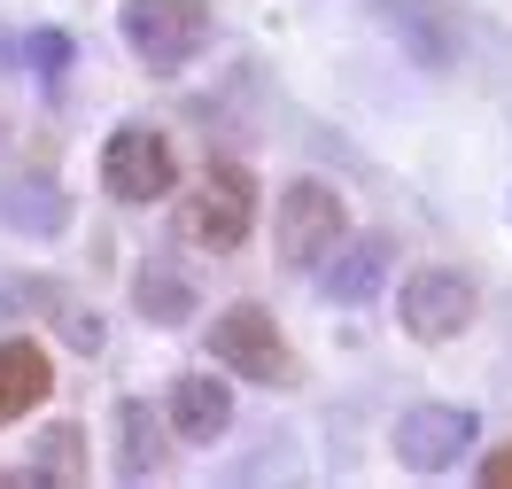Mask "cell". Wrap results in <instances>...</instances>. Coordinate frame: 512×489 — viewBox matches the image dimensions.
<instances>
[{
  "mask_svg": "<svg viewBox=\"0 0 512 489\" xmlns=\"http://www.w3.org/2000/svg\"><path fill=\"white\" fill-rule=\"evenodd\" d=\"M249 226H256V179H249L233 156H210V171H202L194 202H179V233H187L194 249L233 257V249L249 241Z\"/></svg>",
  "mask_w": 512,
  "mask_h": 489,
  "instance_id": "6da1fadb",
  "label": "cell"
},
{
  "mask_svg": "<svg viewBox=\"0 0 512 489\" xmlns=\"http://www.w3.org/2000/svg\"><path fill=\"white\" fill-rule=\"evenodd\" d=\"M125 47L140 63L171 78V70H187L202 47H210V0H125Z\"/></svg>",
  "mask_w": 512,
  "mask_h": 489,
  "instance_id": "7a4b0ae2",
  "label": "cell"
},
{
  "mask_svg": "<svg viewBox=\"0 0 512 489\" xmlns=\"http://www.w3.org/2000/svg\"><path fill=\"white\" fill-rule=\"evenodd\" d=\"M342 233H350V210H342V195L326 179H295L280 195V264L288 272H319L342 249Z\"/></svg>",
  "mask_w": 512,
  "mask_h": 489,
  "instance_id": "3957f363",
  "label": "cell"
},
{
  "mask_svg": "<svg viewBox=\"0 0 512 489\" xmlns=\"http://www.w3.org/2000/svg\"><path fill=\"white\" fill-rule=\"evenodd\" d=\"M396 311H404L412 342H458L481 311V288H474V272H458V264H419L412 280H404Z\"/></svg>",
  "mask_w": 512,
  "mask_h": 489,
  "instance_id": "277c9868",
  "label": "cell"
},
{
  "mask_svg": "<svg viewBox=\"0 0 512 489\" xmlns=\"http://www.w3.org/2000/svg\"><path fill=\"white\" fill-rule=\"evenodd\" d=\"M210 358H218L233 381H264V389L295 381V358H288V342H280V326H272L264 303H233V311L210 326Z\"/></svg>",
  "mask_w": 512,
  "mask_h": 489,
  "instance_id": "5b68a950",
  "label": "cell"
},
{
  "mask_svg": "<svg viewBox=\"0 0 512 489\" xmlns=\"http://www.w3.org/2000/svg\"><path fill=\"white\" fill-rule=\"evenodd\" d=\"M101 187L117 202H163L171 195V140L148 132V125L109 132V148H101Z\"/></svg>",
  "mask_w": 512,
  "mask_h": 489,
  "instance_id": "8992f818",
  "label": "cell"
},
{
  "mask_svg": "<svg viewBox=\"0 0 512 489\" xmlns=\"http://www.w3.org/2000/svg\"><path fill=\"white\" fill-rule=\"evenodd\" d=\"M466 451H474V412H458V404H412L396 420V458L412 474H450Z\"/></svg>",
  "mask_w": 512,
  "mask_h": 489,
  "instance_id": "52a82bcc",
  "label": "cell"
},
{
  "mask_svg": "<svg viewBox=\"0 0 512 489\" xmlns=\"http://www.w3.org/2000/svg\"><path fill=\"white\" fill-rule=\"evenodd\" d=\"M163 420H171V435H187V443H218L225 427H233V389L210 381V373H187V381H171V396H163Z\"/></svg>",
  "mask_w": 512,
  "mask_h": 489,
  "instance_id": "ba28073f",
  "label": "cell"
},
{
  "mask_svg": "<svg viewBox=\"0 0 512 489\" xmlns=\"http://www.w3.org/2000/svg\"><path fill=\"white\" fill-rule=\"evenodd\" d=\"M0 303H8V311H39V319H63V342H70V350H101V319L78 303V295H63L55 280H8Z\"/></svg>",
  "mask_w": 512,
  "mask_h": 489,
  "instance_id": "9c48e42d",
  "label": "cell"
},
{
  "mask_svg": "<svg viewBox=\"0 0 512 489\" xmlns=\"http://www.w3.org/2000/svg\"><path fill=\"white\" fill-rule=\"evenodd\" d=\"M39 396H47V350L39 342H0V427L8 420H24Z\"/></svg>",
  "mask_w": 512,
  "mask_h": 489,
  "instance_id": "30bf717a",
  "label": "cell"
},
{
  "mask_svg": "<svg viewBox=\"0 0 512 489\" xmlns=\"http://www.w3.org/2000/svg\"><path fill=\"white\" fill-rule=\"evenodd\" d=\"M117 427H125V474H132V482L163 474V451H171V420H163L156 404H125V412H117Z\"/></svg>",
  "mask_w": 512,
  "mask_h": 489,
  "instance_id": "8fae6325",
  "label": "cell"
},
{
  "mask_svg": "<svg viewBox=\"0 0 512 489\" xmlns=\"http://www.w3.org/2000/svg\"><path fill=\"white\" fill-rule=\"evenodd\" d=\"M381 264H388V241H357V249H342L334 264H319V288L334 295V303H365V295L381 288Z\"/></svg>",
  "mask_w": 512,
  "mask_h": 489,
  "instance_id": "7c38bea8",
  "label": "cell"
},
{
  "mask_svg": "<svg viewBox=\"0 0 512 489\" xmlns=\"http://www.w3.org/2000/svg\"><path fill=\"white\" fill-rule=\"evenodd\" d=\"M0 218H8V226L16 233H63V195H55V187H8V195H0Z\"/></svg>",
  "mask_w": 512,
  "mask_h": 489,
  "instance_id": "4fadbf2b",
  "label": "cell"
},
{
  "mask_svg": "<svg viewBox=\"0 0 512 489\" xmlns=\"http://www.w3.org/2000/svg\"><path fill=\"white\" fill-rule=\"evenodd\" d=\"M39 482H86V427H47L39 435V466H32Z\"/></svg>",
  "mask_w": 512,
  "mask_h": 489,
  "instance_id": "5bb4252c",
  "label": "cell"
},
{
  "mask_svg": "<svg viewBox=\"0 0 512 489\" xmlns=\"http://www.w3.org/2000/svg\"><path fill=\"white\" fill-rule=\"evenodd\" d=\"M140 311H148V319H187L194 288L179 272H163V264H140Z\"/></svg>",
  "mask_w": 512,
  "mask_h": 489,
  "instance_id": "9a60e30c",
  "label": "cell"
},
{
  "mask_svg": "<svg viewBox=\"0 0 512 489\" xmlns=\"http://www.w3.org/2000/svg\"><path fill=\"white\" fill-rule=\"evenodd\" d=\"M24 70H32V78H63L70 70V32H24Z\"/></svg>",
  "mask_w": 512,
  "mask_h": 489,
  "instance_id": "2e32d148",
  "label": "cell"
},
{
  "mask_svg": "<svg viewBox=\"0 0 512 489\" xmlns=\"http://www.w3.org/2000/svg\"><path fill=\"white\" fill-rule=\"evenodd\" d=\"M481 489H512V443L481 458Z\"/></svg>",
  "mask_w": 512,
  "mask_h": 489,
  "instance_id": "e0dca14e",
  "label": "cell"
}]
</instances>
